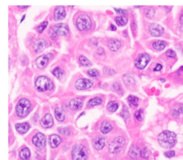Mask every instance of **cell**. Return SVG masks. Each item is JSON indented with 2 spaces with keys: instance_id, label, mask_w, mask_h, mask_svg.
I'll list each match as a JSON object with an SVG mask.
<instances>
[{
  "instance_id": "1",
  "label": "cell",
  "mask_w": 183,
  "mask_h": 160,
  "mask_svg": "<svg viewBox=\"0 0 183 160\" xmlns=\"http://www.w3.org/2000/svg\"><path fill=\"white\" fill-rule=\"evenodd\" d=\"M157 140L162 147L164 149H170L175 145L177 137L174 132L170 131H164L160 133Z\"/></svg>"
},
{
  "instance_id": "2",
  "label": "cell",
  "mask_w": 183,
  "mask_h": 160,
  "mask_svg": "<svg viewBox=\"0 0 183 160\" xmlns=\"http://www.w3.org/2000/svg\"><path fill=\"white\" fill-rule=\"evenodd\" d=\"M35 87L39 91L44 92L46 90H50L53 88V83L49 77L42 75L36 79Z\"/></svg>"
},
{
  "instance_id": "3",
  "label": "cell",
  "mask_w": 183,
  "mask_h": 160,
  "mask_svg": "<svg viewBox=\"0 0 183 160\" xmlns=\"http://www.w3.org/2000/svg\"><path fill=\"white\" fill-rule=\"evenodd\" d=\"M88 156L87 148L82 144H76L72 150V160H86Z\"/></svg>"
},
{
  "instance_id": "4",
  "label": "cell",
  "mask_w": 183,
  "mask_h": 160,
  "mask_svg": "<svg viewBox=\"0 0 183 160\" xmlns=\"http://www.w3.org/2000/svg\"><path fill=\"white\" fill-rule=\"evenodd\" d=\"M31 104L27 98H22L16 105V114L19 117H24L29 113Z\"/></svg>"
},
{
  "instance_id": "5",
  "label": "cell",
  "mask_w": 183,
  "mask_h": 160,
  "mask_svg": "<svg viewBox=\"0 0 183 160\" xmlns=\"http://www.w3.org/2000/svg\"><path fill=\"white\" fill-rule=\"evenodd\" d=\"M125 142L126 141L123 136H117L109 144V151L112 154H117L120 152L125 146Z\"/></svg>"
},
{
  "instance_id": "6",
  "label": "cell",
  "mask_w": 183,
  "mask_h": 160,
  "mask_svg": "<svg viewBox=\"0 0 183 160\" xmlns=\"http://www.w3.org/2000/svg\"><path fill=\"white\" fill-rule=\"evenodd\" d=\"M76 25H77V27L78 28L79 30H88L92 26V20L88 15L82 14L77 19Z\"/></svg>"
},
{
  "instance_id": "7",
  "label": "cell",
  "mask_w": 183,
  "mask_h": 160,
  "mask_svg": "<svg viewBox=\"0 0 183 160\" xmlns=\"http://www.w3.org/2000/svg\"><path fill=\"white\" fill-rule=\"evenodd\" d=\"M150 60V56L147 53L141 54L138 56L135 61V65L137 68L142 70L147 65Z\"/></svg>"
},
{
  "instance_id": "8",
  "label": "cell",
  "mask_w": 183,
  "mask_h": 160,
  "mask_svg": "<svg viewBox=\"0 0 183 160\" xmlns=\"http://www.w3.org/2000/svg\"><path fill=\"white\" fill-rule=\"evenodd\" d=\"M52 35L54 37H56V36H66L69 32V28L67 24H63V23H59V24H56L52 28Z\"/></svg>"
},
{
  "instance_id": "9",
  "label": "cell",
  "mask_w": 183,
  "mask_h": 160,
  "mask_svg": "<svg viewBox=\"0 0 183 160\" xmlns=\"http://www.w3.org/2000/svg\"><path fill=\"white\" fill-rule=\"evenodd\" d=\"M32 143L39 149H42L46 145V137L42 133H37L32 138Z\"/></svg>"
},
{
  "instance_id": "10",
  "label": "cell",
  "mask_w": 183,
  "mask_h": 160,
  "mask_svg": "<svg viewBox=\"0 0 183 160\" xmlns=\"http://www.w3.org/2000/svg\"><path fill=\"white\" fill-rule=\"evenodd\" d=\"M93 85V82L90 79L80 78L76 81L75 87L78 90H86Z\"/></svg>"
},
{
  "instance_id": "11",
  "label": "cell",
  "mask_w": 183,
  "mask_h": 160,
  "mask_svg": "<svg viewBox=\"0 0 183 160\" xmlns=\"http://www.w3.org/2000/svg\"><path fill=\"white\" fill-rule=\"evenodd\" d=\"M149 31L150 34L155 37H160L164 33V29L160 24L156 23H152L150 25Z\"/></svg>"
},
{
  "instance_id": "12",
  "label": "cell",
  "mask_w": 183,
  "mask_h": 160,
  "mask_svg": "<svg viewBox=\"0 0 183 160\" xmlns=\"http://www.w3.org/2000/svg\"><path fill=\"white\" fill-rule=\"evenodd\" d=\"M54 120L50 113H47L40 120V124L43 128H49L53 126Z\"/></svg>"
},
{
  "instance_id": "13",
  "label": "cell",
  "mask_w": 183,
  "mask_h": 160,
  "mask_svg": "<svg viewBox=\"0 0 183 160\" xmlns=\"http://www.w3.org/2000/svg\"><path fill=\"white\" fill-rule=\"evenodd\" d=\"M54 19L56 21L62 20L66 17V11L64 6H58L55 8L54 12Z\"/></svg>"
},
{
  "instance_id": "14",
  "label": "cell",
  "mask_w": 183,
  "mask_h": 160,
  "mask_svg": "<svg viewBox=\"0 0 183 160\" xmlns=\"http://www.w3.org/2000/svg\"><path fill=\"white\" fill-rule=\"evenodd\" d=\"M83 100L80 98H74L70 101L69 106L72 110H77L82 107Z\"/></svg>"
},
{
  "instance_id": "15",
  "label": "cell",
  "mask_w": 183,
  "mask_h": 160,
  "mask_svg": "<svg viewBox=\"0 0 183 160\" xmlns=\"http://www.w3.org/2000/svg\"><path fill=\"white\" fill-rule=\"evenodd\" d=\"M105 146V138L103 136H99L94 140V147L97 150L103 149Z\"/></svg>"
},
{
  "instance_id": "16",
  "label": "cell",
  "mask_w": 183,
  "mask_h": 160,
  "mask_svg": "<svg viewBox=\"0 0 183 160\" xmlns=\"http://www.w3.org/2000/svg\"><path fill=\"white\" fill-rule=\"evenodd\" d=\"M49 58L47 55H42L36 60V65L39 68H44L47 65Z\"/></svg>"
},
{
  "instance_id": "17",
  "label": "cell",
  "mask_w": 183,
  "mask_h": 160,
  "mask_svg": "<svg viewBox=\"0 0 183 160\" xmlns=\"http://www.w3.org/2000/svg\"><path fill=\"white\" fill-rule=\"evenodd\" d=\"M62 138L56 134H53L49 137V146L52 148H57L60 144Z\"/></svg>"
},
{
  "instance_id": "18",
  "label": "cell",
  "mask_w": 183,
  "mask_h": 160,
  "mask_svg": "<svg viewBox=\"0 0 183 160\" xmlns=\"http://www.w3.org/2000/svg\"><path fill=\"white\" fill-rule=\"evenodd\" d=\"M15 128L16 131L19 133H25L29 131V128H30V125L28 123H26V122H24V123H16Z\"/></svg>"
},
{
  "instance_id": "19",
  "label": "cell",
  "mask_w": 183,
  "mask_h": 160,
  "mask_svg": "<svg viewBox=\"0 0 183 160\" xmlns=\"http://www.w3.org/2000/svg\"><path fill=\"white\" fill-rule=\"evenodd\" d=\"M128 154H129L130 157L131 158V159H136L140 156V150L139 149V148H138L137 146L133 145V146H132L131 147H130Z\"/></svg>"
},
{
  "instance_id": "20",
  "label": "cell",
  "mask_w": 183,
  "mask_h": 160,
  "mask_svg": "<svg viewBox=\"0 0 183 160\" xmlns=\"http://www.w3.org/2000/svg\"><path fill=\"white\" fill-rule=\"evenodd\" d=\"M46 42L44 39H38L34 44V50L36 52L42 51L45 47Z\"/></svg>"
},
{
  "instance_id": "21",
  "label": "cell",
  "mask_w": 183,
  "mask_h": 160,
  "mask_svg": "<svg viewBox=\"0 0 183 160\" xmlns=\"http://www.w3.org/2000/svg\"><path fill=\"white\" fill-rule=\"evenodd\" d=\"M113 130V126L108 121H105L100 126V131L103 134H107Z\"/></svg>"
},
{
  "instance_id": "22",
  "label": "cell",
  "mask_w": 183,
  "mask_h": 160,
  "mask_svg": "<svg viewBox=\"0 0 183 160\" xmlns=\"http://www.w3.org/2000/svg\"><path fill=\"white\" fill-rule=\"evenodd\" d=\"M121 47V42L118 39H111L109 42V47L113 52H116Z\"/></svg>"
},
{
  "instance_id": "23",
  "label": "cell",
  "mask_w": 183,
  "mask_h": 160,
  "mask_svg": "<svg viewBox=\"0 0 183 160\" xmlns=\"http://www.w3.org/2000/svg\"><path fill=\"white\" fill-rule=\"evenodd\" d=\"M54 115L56 118L59 121H63L65 118V113L60 108H56L54 109Z\"/></svg>"
},
{
  "instance_id": "24",
  "label": "cell",
  "mask_w": 183,
  "mask_h": 160,
  "mask_svg": "<svg viewBox=\"0 0 183 160\" xmlns=\"http://www.w3.org/2000/svg\"><path fill=\"white\" fill-rule=\"evenodd\" d=\"M167 43L166 42L162 40H157L155 41L152 43V47L157 50H162L165 48Z\"/></svg>"
},
{
  "instance_id": "25",
  "label": "cell",
  "mask_w": 183,
  "mask_h": 160,
  "mask_svg": "<svg viewBox=\"0 0 183 160\" xmlns=\"http://www.w3.org/2000/svg\"><path fill=\"white\" fill-rule=\"evenodd\" d=\"M19 157L22 160H28L30 157V151L28 148H23L19 152Z\"/></svg>"
},
{
  "instance_id": "26",
  "label": "cell",
  "mask_w": 183,
  "mask_h": 160,
  "mask_svg": "<svg viewBox=\"0 0 183 160\" xmlns=\"http://www.w3.org/2000/svg\"><path fill=\"white\" fill-rule=\"evenodd\" d=\"M128 103L131 107H136L139 104V99L135 95H130L127 98Z\"/></svg>"
},
{
  "instance_id": "27",
  "label": "cell",
  "mask_w": 183,
  "mask_h": 160,
  "mask_svg": "<svg viewBox=\"0 0 183 160\" xmlns=\"http://www.w3.org/2000/svg\"><path fill=\"white\" fill-rule=\"evenodd\" d=\"M102 103H103V99L100 97H95L89 100L87 104L89 106H95V105H100Z\"/></svg>"
},
{
  "instance_id": "28",
  "label": "cell",
  "mask_w": 183,
  "mask_h": 160,
  "mask_svg": "<svg viewBox=\"0 0 183 160\" xmlns=\"http://www.w3.org/2000/svg\"><path fill=\"white\" fill-rule=\"evenodd\" d=\"M108 110L110 112H115L117 110L119 105L116 101H110L108 104Z\"/></svg>"
},
{
  "instance_id": "29",
  "label": "cell",
  "mask_w": 183,
  "mask_h": 160,
  "mask_svg": "<svg viewBox=\"0 0 183 160\" xmlns=\"http://www.w3.org/2000/svg\"><path fill=\"white\" fill-rule=\"evenodd\" d=\"M115 22L118 24L119 26H125L127 23V18L126 17H117L115 18Z\"/></svg>"
},
{
  "instance_id": "30",
  "label": "cell",
  "mask_w": 183,
  "mask_h": 160,
  "mask_svg": "<svg viewBox=\"0 0 183 160\" xmlns=\"http://www.w3.org/2000/svg\"><path fill=\"white\" fill-rule=\"evenodd\" d=\"M79 61H80V62L82 64V65H83V66L88 67V66H91L92 65V63L90 62V61L84 55L80 56V57H79Z\"/></svg>"
},
{
  "instance_id": "31",
  "label": "cell",
  "mask_w": 183,
  "mask_h": 160,
  "mask_svg": "<svg viewBox=\"0 0 183 160\" xmlns=\"http://www.w3.org/2000/svg\"><path fill=\"white\" fill-rule=\"evenodd\" d=\"M52 74L57 78L60 79L64 75V71L59 67H55L53 70H52Z\"/></svg>"
},
{
  "instance_id": "32",
  "label": "cell",
  "mask_w": 183,
  "mask_h": 160,
  "mask_svg": "<svg viewBox=\"0 0 183 160\" xmlns=\"http://www.w3.org/2000/svg\"><path fill=\"white\" fill-rule=\"evenodd\" d=\"M124 83L125 84L128 85H135V79L133 78V77H132L131 75H127L124 76Z\"/></svg>"
},
{
  "instance_id": "33",
  "label": "cell",
  "mask_w": 183,
  "mask_h": 160,
  "mask_svg": "<svg viewBox=\"0 0 183 160\" xmlns=\"http://www.w3.org/2000/svg\"><path fill=\"white\" fill-rule=\"evenodd\" d=\"M120 115H121V116L123 118H125V119H127V118L129 117V116H130L129 110H128L127 107L126 105H124V106H123L122 110Z\"/></svg>"
},
{
  "instance_id": "34",
  "label": "cell",
  "mask_w": 183,
  "mask_h": 160,
  "mask_svg": "<svg viewBox=\"0 0 183 160\" xmlns=\"http://www.w3.org/2000/svg\"><path fill=\"white\" fill-rule=\"evenodd\" d=\"M140 156L144 159H148L150 156V151L147 148H143L140 151Z\"/></svg>"
},
{
  "instance_id": "35",
  "label": "cell",
  "mask_w": 183,
  "mask_h": 160,
  "mask_svg": "<svg viewBox=\"0 0 183 160\" xmlns=\"http://www.w3.org/2000/svg\"><path fill=\"white\" fill-rule=\"evenodd\" d=\"M135 118L140 121H142L143 120V110L142 109L137 110V111L135 113Z\"/></svg>"
},
{
  "instance_id": "36",
  "label": "cell",
  "mask_w": 183,
  "mask_h": 160,
  "mask_svg": "<svg viewBox=\"0 0 183 160\" xmlns=\"http://www.w3.org/2000/svg\"><path fill=\"white\" fill-rule=\"evenodd\" d=\"M47 24H48V22L47 21H44V22H42L39 26L37 27V31L39 32V33H42V32L44 30L46 27H47Z\"/></svg>"
},
{
  "instance_id": "37",
  "label": "cell",
  "mask_w": 183,
  "mask_h": 160,
  "mask_svg": "<svg viewBox=\"0 0 183 160\" xmlns=\"http://www.w3.org/2000/svg\"><path fill=\"white\" fill-rule=\"evenodd\" d=\"M87 73L90 76H91L92 77H97L99 76V72L97 71V70L96 69H90L87 71Z\"/></svg>"
},
{
  "instance_id": "38",
  "label": "cell",
  "mask_w": 183,
  "mask_h": 160,
  "mask_svg": "<svg viewBox=\"0 0 183 160\" xmlns=\"http://www.w3.org/2000/svg\"><path fill=\"white\" fill-rule=\"evenodd\" d=\"M145 15L147 17H153V15L155 14V11L152 8H147V9H146L145 11Z\"/></svg>"
},
{
  "instance_id": "39",
  "label": "cell",
  "mask_w": 183,
  "mask_h": 160,
  "mask_svg": "<svg viewBox=\"0 0 183 160\" xmlns=\"http://www.w3.org/2000/svg\"><path fill=\"white\" fill-rule=\"evenodd\" d=\"M103 71L105 74L107 75H113L115 74V71L112 68H109V67H105L103 69Z\"/></svg>"
},
{
  "instance_id": "40",
  "label": "cell",
  "mask_w": 183,
  "mask_h": 160,
  "mask_svg": "<svg viewBox=\"0 0 183 160\" xmlns=\"http://www.w3.org/2000/svg\"><path fill=\"white\" fill-rule=\"evenodd\" d=\"M165 55L167 56L168 57H171V58H174L176 57V53L174 52V51L172 50H168L166 51Z\"/></svg>"
},
{
  "instance_id": "41",
  "label": "cell",
  "mask_w": 183,
  "mask_h": 160,
  "mask_svg": "<svg viewBox=\"0 0 183 160\" xmlns=\"http://www.w3.org/2000/svg\"><path fill=\"white\" fill-rule=\"evenodd\" d=\"M113 88L115 89V91L118 92V93H120V92L122 91V89L121 85H120V84L117 83H114L113 85Z\"/></svg>"
},
{
  "instance_id": "42",
  "label": "cell",
  "mask_w": 183,
  "mask_h": 160,
  "mask_svg": "<svg viewBox=\"0 0 183 160\" xmlns=\"http://www.w3.org/2000/svg\"><path fill=\"white\" fill-rule=\"evenodd\" d=\"M58 131L62 134L69 135L70 134V130L68 128H59Z\"/></svg>"
},
{
  "instance_id": "43",
  "label": "cell",
  "mask_w": 183,
  "mask_h": 160,
  "mask_svg": "<svg viewBox=\"0 0 183 160\" xmlns=\"http://www.w3.org/2000/svg\"><path fill=\"white\" fill-rule=\"evenodd\" d=\"M174 155H175V152H174V151H167V152L164 153V156H166V157H172V156H174Z\"/></svg>"
},
{
  "instance_id": "44",
  "label": "cell",
  "mask_w": 183,
  "mask_h": 160,
  "mask_svg": "<svg viewBox=\"0 0 183 160\" xmlns=\"http://www.w3.org/2000/svg\"><path fill=\"white\" fill-rule=\"evenodd\" d=\"M115 11H116L117 13L120 14H127V11L125 10V9H117V8H114Z\"/></svg>"
},
{
  "instance_id": "45",
  "label": "cell",
  "mask_w": 183,
  "mask_h": 160,
  "mask_svg": "<svg viewBox=\"0 0 183 160\" xmlns=\"http://www.w3.org/2000/svg\"><path fill=\"white\" fill-rule=\"evenodd\" d=\"M162 65H160V64H157V65H156V67L154 68V71H160L162 69Z\"/></svg>"
},
{
  "instance_id": "46",
  "label": "cell",
  "mask_w": 183,
  "mask_h": 160,
  "mask_svg": "<svg viewBox=\"0 0 183 160\" xmlns=\"http://www.w3.org/2000/svg\"><path fill=\"white\" fill-rule=\"evenodd\" d=\"M116 27H115V26H114L113 24H111V25H110V29H111V30H116Z\"/></svg>"
},
{
  "instance_id": "47",
  "label": "cell",
  "mask_w": 183,
  "mask_h": 160,
  "mask_svg": "<svg viewBox=\"0 0 183 160\" xmlns=\"http://www.w3.org/2000/svg\"><path fill=\"white\" fill-rule=\"evenodd\" d=\"M18 7L20 8V9H27V8L29 7V6H19Z\"/></svg>"
},
{
  "instance_id": "48",
  "label": "cell",
  "mask_w": 183,
  "mask_h": 160,
  "mask_svg": "<svg viewBox=\"0 0 183 160\" xmlns=\"http://www.w3.org/2000/svg\"><path fill=\"white\" fill-rule=\"evenodd\" d=\"M181 112H182V113H183V105H182V106H181Z\"/></svg>"
},
{
  "instance_id": "49",
  "label": "cell",
  "mask_w": 183,
  "mask_h": 160,
  "mask_svg": "<svg viewBox=\"0 0 183 160\" xmlns=\"http://www.w3.org/2000/svg\"><path fill=\"white\" fill-rule=\"evenodd\" d=\"M161 80H162V81H163V82H164V81H165V80H164V79H161Z\"/></svg>"
},
{
  "instance_id": "50",
  "label": "cell",
  "mask_w": 183,
  "mask_h": 160,
  "mask_svg": "<svg viewBox=\"0 0 183 160\" xmlns=\"http://www.w3.org/2000/svg\"><path fill=\"white\" fill-rule=\"evenodd\" d=\"M182 52H183V50H182Z\"/></svg>"
}]
</instances>
